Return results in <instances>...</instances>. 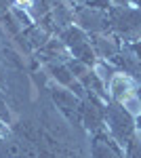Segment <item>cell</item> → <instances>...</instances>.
Returning <instances> with one entry per match:
<instances>
[{"label":"cell","instance_id":"obj_6","mask_svg":"<svg viewBox=\"0 0 141 158\" xmlns=\"http://www.w3.org/2000/svg\"><path fill=\"white\" fill-rule=\"evenodd\" d=\"M126 156L129 158H141V141H139L137 135L126 143Z\"/></svg>","mask_w":141,"mask_h":158},{"label":"cell","instance_id":"obj_3","mask_svg":"<svg viewBox=\"0 0 141 158\" xmlns=\"http://www.w3.org/2000/svg\"><path fill=\"white\" fill-rule=\"evenodd\" d=\"M53 99L57 103L61 112L70 118V120H82V101L78 99V95L70 93L68 89H55L53 91Z\"/></svg>","mask_w":141,"mask_h":158},{"label":"cell","instance_id":"obj_7","mask_svg":"<svg viewBox=\"0 0 141 158\" xmlns=\"http://www.w3.org/2000/svg\"><path fill=\"white\" fill-rule=\"evenodd\" d=\"M0 131H2V122H0Z\"/></svg>","mask_w":141,"mask_h":158},{"label":"cell","instance_id":"obj_5","mask_svg":"<svg viewBox=\"0 0 141 158\" xmlns=\"http://www.w3.org/2000/svg\"><path fill=\"white\" fill-rule=\"evenodd\" d=\"M110 95H112V99L118 101V103H124V101L131 97V80L124 74L112 76V80H110Z\"/></svg>","mask_w":141,"mask_h":158},{"label":"cell","instance_id":"obj_1","mask_svg":"<svg viewBox=\"0 0 141 158\" xmlns=\"http://www.w3.org/2000/svg\"><path fill=\"white\" fill-rule=\"evenodd\" d=\"M106 122H107V127H110V135L116 139V143L126 148V143L135 137L133 114L122 103L112 101L110 106H106Z\"/></svg>","mask_w":141,"mask_h":158},{"label":"cell","instance_id":"obj_2","mask_svg":"<svg viewBox=\"0 0 141 158\" xmlns=\"http://www.w3.org/2000/svg\"><path fill=\"white\" fill-rule=\"evenodd\" d=\"M61 38H63V42L70 47V51L74 53V57L78 61H82V63H86V65H93L95 63V49L91 47V40L86 38V34H84L80 27H68L63 34H61Z\"/></svg>","mask_w":141,"mask_h":158},{"label":"cell","instance_id":"obj_4","mask_svg":"<svg viewBox=\"0 0 141 158\" xmlns=\"http://www.w3.org/2000/svg\"><path fill=\"white\" fill-rule=\"evenodd\" d=\"M91 154L93 158H122L120 154V146L116 143V139L107 133H95L93 143H91Z\"/></svg>","mask_w":141,"mask_h":158}]
</instances>
